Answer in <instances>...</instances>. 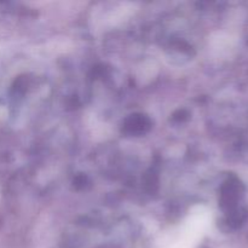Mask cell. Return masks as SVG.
<instances>
[{
	"label": "cell",
	"instance_id": "obj_1",
	"mask_svg": "<svg viewBox=\"0 0 248 248\" xmlns=\"http://www.w3.org/2000/svg\"><path fill=\"white\" fill-rule=\"evenodd\" d=\"M206 225L205 212L193 208L188 217L162 237V248H194L202 235Z\"/></svg>",
	"mask_w": 248,
	"mask_h": 248
}]
</instances>
